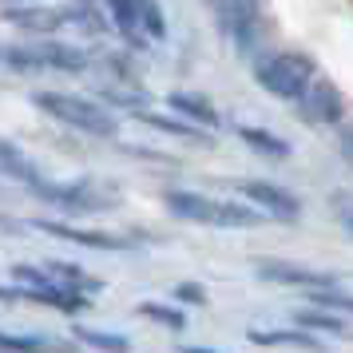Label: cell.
Returning a JSON list of instances; mask_svg holds the SVG:
<instances>
[{
    "instance_id": "cell-1",
    "label": "cell",
    "mask_w": 353,
    "mask_h": 353,
    "mask_svg": "<svg viewBox=\"0 0 353 353\" xmlns=\"http://www.w3.org/2000/svg\"><path fill=\"white\" fill-rule=\"evenodd\" d=\"M36 108H44V112L56 115L60 123H68V128L88 131V135H99V139L115 135V115L103 112L96 99L68 96V92H40V96H36Z\"/></svg>"
},
{
    "instance_id": "cell-2",
    "label": "cell",
    "mask_w": 353,
    "mask_h": 353,
    "mask_svg": "<svg viewBox=\"0 0 353 353\" xmlns=\"http://www.w3.org/2000/svg\"><path fill=\"white\" fill-rule=\"evenodd\" d=\"M167 207L179 219H191L203 226H254L258 210L239 207V203H219L207 194H191V191H167Z\"/></svg>"
},
{
    "instance_id": "cell-3",
    "label": "cell",
    "mask_w": 353,
    "mask_h": 353,
    "mask_svg": "<svg viewBox=\"0 0 353 353\" xmlns=\"http://www.w3.org/2000/svg\"><path fill=\"white\" fill-rule=\"evenodd\" d=\"M258 83L274 92L278 99H298L305 92V83L314 80V68L305 56H294V52H282V56H270L258 64Z\"/></svg>"
},
{
    "instance_id": "cell-4",
    "label": "cell",
    "mask_w": 353,
    "mask_h": 353,
    "mask_svg": "<svg viewBox=\"0 0 353 353\" xmlns=\"http://www.w3.org/2000/svg\"><path fill=\"white\" fill-rule=\"evenodd\" d=\"M4 60L20 72H83L88 68V56L80 48H68V44H32V48H8Z\"/></svg>"
},
{
    "instance_id": "cell-5",
    "label": "cell",
    "mask_w": 353,
    "mask_h": 353,
    "mask_svg": "<svg viewBox=\"0 0 353 353\" xmlns=\"http://www.w3.org/2000/svg\"><path fill=\"white\" fill-rule=\"evenodd\" d=\"M36 194L48 199V203H56V207L72 210V214H92V210H108L112 207V199L99 194L92 183H76V187H52V183H40Z\"/></svg>"
},
{
    "instance_id": "cell-6",
    "label": "cell",
    "mask_w": 353,
    "mask_h": 353,
    "mask_svg": "<svg viewBox=\"0 0 353 353\" xmlns=\"http://www.w3.org/2000/svg\"><path fill=\"white\" fill-rule=\"evenodd\" d=\"M219 28L226 36H234L239 44H246L258 28V0H207Z\"/></svg>"
},
{
    "instance_id": "cell-7",
    "label": "cell",
    "mask_w": 353,
    "mask_h": 353,
    "mask_svg": "<svg viewBox=\"0 0 353 353\" xmlns=\"http://www.w3.org/2000/svg\"><path fill=\"white\" fill-rule=\"evenodd\" d=\"M298 108L310 123H337L341 112H345V103H341V92H337L330 80H310L305 83V92L298 96Z\"/></svg>"
},
{
    "instance_id": "cell-8",
    "label": "cell",
    "mask_w": 353,
    "mask_h": 353,
    "mask_svg": "<svg viewBox=\"0 0 353 353\" xmlns=\"http://www.w3.org/2000/svg\"><path fill=\"white\" fill-rule=\"evenodd\" d=\"M242 194L254 203L262 214H270V219H282V223H294L302 207H298V199L282 187H274V183H242Z\"/></svg>"
},
{
    "instance_id": "cell-9",
    "label": "cell",
    "mask_w": 353,
    "mask_h": 353,
    "mask_svg": "<svg viewBox=\"0 0 353 353\" xmlns=\"http://www.w3.org/2000/svg\"><path fill=\"white\" fill-rule=\"evenodd\" d=\"M258 274L270 282H286V286H310V290H330L334 278L321 270H305V266H290V262H258Z\"/></svg>"
},
{
    "instance_id": "cell-10",
    "label": "cell",
    "mask_w": 353,
    "mask_h": 353,
    "mask_svg": "<svg viewBox=\"0 0 353 353\" xmlns=\"http://www.w3.org/2000/svg\"><path fill=\"white\" fill-rule=\"evenodd\" d=\"M36 226L56 234V239L80 242V246H96V250H123L128 246V239H112V234H96V230H72V226H60V223H36Z\"/></svg>"
},
{
    "instance_id": "cell-11",
    "label": "cell",
    "mask_w": 353,
    "mask_h": 353,
    "mask_svg": "<svg viewBox=\"0 0 353 353\" xmlns=\"http://www.w3.org/2000/svg\"><path fill=\"white\" fill-rule=\"evenodd\" d=\"M0 171H4V175H12L17 183H28L32 191L40 187V183H44V179H40V171L32 167V159H24L17 147L4 143V139H0Z\"/></svg>"
},
{
    "instance_id": "cell-12",
    "label": "cell",
    "mask_w": 353,
    "mask_h": 353,
    "mask_svg": "<svg viewBox=\"0 0 353 353\" xmlns=\"http://www.w3.org/2000/svg\"><path fill=\"white\" fill-rule=\"evenodd\" d=\"M0 350L4 353H72L68 341H48V337H24V334H4L0 330Z\"/></svg>"
},
{
    "instance_id": "cell-13",
    "label": "cell",
    "mask_w": 353,
    "mask_h": 353,
    "mask_svg": "<svg viewBox=\"0 0 353 353\" xmlns=\"http://www.w3.org/2000/svg\"><path fill=\"white\" fill-rule=\"evenodd\" d=\"M8 17H12V24L28 28V32H36V36H48L52 28H60V12H44V8H36V4H28V8H12Z\"/></svg>"
},
{
    "instance_id": "cell-14",
    "label": "cell",
    "mask_w": 353,
    "mask_h": 353,
    "mask_svg": "<svg viewBox=\"0 0 353 353\" xmlns=\"http://www.w3.org/2000/svg\"><path fill=\"white\" fill-rule=\"evenodd\" d=\"M171 108H175V112H183L187 119H194V123H203V128H214V123H219V112H214L203 96L175 92V96H171Z\"/></svg>"
},
{
    "instance_id": "cell-15",
    "label": "cell",
    "mask_w": 353,
    "mask_h": 353,
    "mask_svg": "<svg viewBox=\"0 0 353 353\" xmlns=\"http://www.w3.org/2000/svg\"><path fill=\"white\" fill-rule=\"evenodd\" d=\"M250 341H258V345H302V350H321L318 337L298 334V330H250Z\"/></svg>"
},
{
    "instance_id": "cell-16",
    "label": "cell",
    "mask_w": 353,
    "mask_h": 353,
    "mask_svg": "<svg viewBox=\"0 0 353 353\" xmlns=\"http://www.w3.org/2000/svg\"><path fill=\"white\" fill-rule=\"evenodd\" d=\"M108 12L115 17L119 32L128 36V40H135V36L143 32L139 28V12H135V0H108Z\"/></svg>"
},
{
    "instance_id": "cell-17",
    "label": "cell",
    "mask_w": 353,
    "mask_h": 353,
    "mask_svg": "<svg viewBox=\"0 0 353 353\" xmlns=\"http://www.w3.org/2000/svg\"><path fill=\"white\" fill-rule=\"evenodd\" d=\"M239 135H242L250 147H254V151H266V155H274V159L290 155V147L282 143V139H274L270 131H262V128H239Z\"/></svg>"
},
{
    "instance_id": "cell-18",
    "label": "cell",
    "mask_w": 353,
    "mask_h": 353,
    "mask_svg": "<svg viewBox=\"0 0 353 353\" xmlns=\"http://www.w3.org/2000/svg\"><path fill=\"white\" fill-rule=\"evenodd\" d=\"M80 337L83 345L92 350H103V353H128V337H115V334H103V330H72Z\"/></svg>"
},
{
    "instance_id": "cell-19",
    "label": "cell",
    "mask_w": 353,
    "mask_h": 353,
    "mask_svg": "<svg viewBox=\"0 0 353 353\" xmlns=\"http://www.w3.org/2000/svg\"><path fill=\"white\" fill-rule=\"evenodd\" d=\"M135 12H139V28H143L147 36H155V40H163V32H167V24H163L159 0H135Z\"/></svg>"
},
{
    "instance_id": "cell-20",
    "label": "cell",
    "mask_w": 353,
    "mask_h": 353,
    "mask_svg": "<svg viewBox=\"0 0 353 353\" xmlns=\"http://www.w3.org/2000/svg\"><path fill=\"white\" fill-rule=\"evenodd\" d=\"M314 302H318L321 310H345V314H353V298L334 294V286H330V290H314Z\"/></svg>"
},
{
    "instance_id": "cell-21",
    "label": "cell",
    "mask_w": 353,
    "mask_h": 353,
    "mask_svg": "<svg viewBox=\"0 0 353 353\" xmlns=\"http://www.w3.org/2000/svg\"><path fill=\"white\" fill-rule=\"evenodd\" d=\"M302 325H310V330H325V334H345V325L334 318V314H302Z\"/></svg>"
},
{
    "instance_id": "cell-22",
    "label": "cell",
    "mask_w": 353,
    "mask_h": 353,
    "mask_svg": "<svg viewBox=\"0 0 353 353\" xmlns=\"http://www.w3.org/2000/svg\"><path fill=\"white\" fill-rule=\"evenodd\" d=\"M143 314H147V318H155V321H163V325H171V330H179V325H183V314L167 310V305H151V302H147Z\"/></svg>"
},
{
    "instance_id": "cell-23",
    "label": "cell",
    "mask_w": 353,
    "mask_h": 353,
    "mask_svg": "<svg viewBox=\"0 0 353 353\" xmlns=\"http://www.w3.org/2000/svg\"><path fill=\"white\" fill-rule=\"evenodd\" d=\"M341 155L353 163V131H341Z\"/></svg>"
},
{
    "instance_id": "cell-24",
    "label": "cell",
    "mask_w": 353,
    "mask_h": 353,
    "mask_svg": "<svg viewBox=\"0 0 353 353\" xmlns=\"http://www.w3.org/2000/svg\"><path fill=\"white\" fill-rule=\"evenodd\" d=\"M179 298H191V302H203V290H199V286H179Z\"/></svg>"
},
{
    "instance_id": "cell-25",
    "label": "cell",
    "mask_w": 353,
    "mask_h": 353,
    "mask_svg": "<svg viewBox=\"0 0 353 353\" xmlns=\"http://www.w3.org/2000/svg\"><path fill=\"white\" fill-rule=\"evenodd\" d=\"M179 353H214V350H194V345H183Z\"/></svg>"
},
{
    "instance_id": "cell-26",
    "label": "cell",
    "mask_w": 353,
    "mask_h": 353,
    "mask_svg": "<svg viewBox=\"0 0 353 353\" xmlns=\"http://www.w3.org/2000/svg\"><path fill=\"white\" fill-rule=\"evenodd\" d=\"M345 226H350V234H353V214H350V219H345Z\"/></svg>"
},
{
    "instance_id": "cell-27",
    "label": "cell",
    "mask_w": 353,
    "mask_h": 353,
    "mask_svg": "<svg viewBox=\"0 0 353 353\" xmlns=\"http://www.w3.org/2000/svg\"><path fill=\"white\" fill-rule=\"evenodd\" d=\"M17 4H32V0H17Z\"/></svg>"
}]
</instances>
